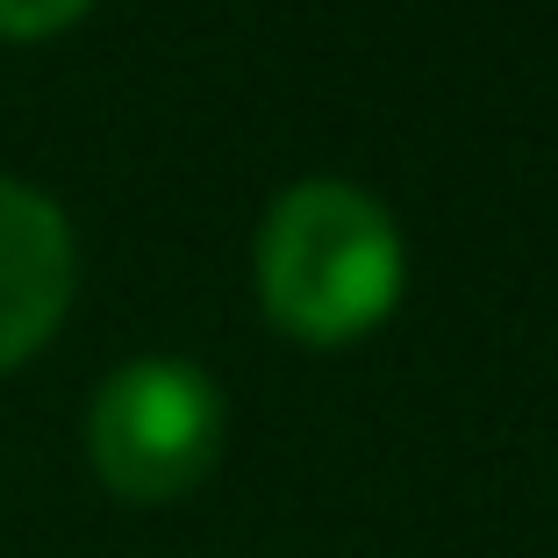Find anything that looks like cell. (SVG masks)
I'll list each match as a JSON object with an SVG mask.
<instances>
[{"mask_svg":"<svg viewBox=\"0 0 558 558\" xmlns=\"http://www.w3.org/2000/svg\"><path fill=\"white\" fill-rule=\"evenodd\" d=\"M401 230L365 186L294 180L258 230V294L287 337L344 344L401 301Z\"/></svg>","mask_w":558,"mask_h":558,"instance_id":"1","label":"cell"},{"mask_svg":"<svg viewBox=\"0 0 558 558\" xmlns=\"http://www.w3.org/2000/svg\"><path fill=\"white\" fill-rule=\"evenodd\" d=\"M86 451L122 501H172L222 459V395L186 359H136L94 395Z\"/></svg>","mask_w":558,"mask_h":558,"instance_id":"2","label":"cell"},{"mask_svg":"<svg viewBox=\"0 0 558 558\" xmlns=\"http://www.w3.org/2000/svg\"><path fill=\"white\" fill-rule=\"evenodd\" d=\"M72 230L36 186L0 180V365H22L72 301Z\"/></svg>","mask_w":558,"mask_h":558,"instance_id":"3","label":"cell"},{"mask_svg":"<svg viewBox=\"0 0 558 558\" xmlns=\"http://www.w3.org/2000/svg\"><path fill=\"white\" fill-rule=\"evenodd\" d=\"M86 15V0H0V36H50Z\"/></svg>","mask_w":558,"mask_h":558,"instance_id":"4","label":"cell"}]
</instances>
